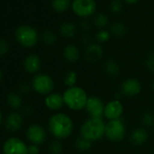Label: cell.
Wrapping results in <instances>:
<instances>
[{"instance_id":"cell-1","label":"cell","mask_w":154,"mask_h":154,"mask_svg":"<svg viewBox=\"0 0 154 154\" xmlns=\"http://www.w3.org/2000/svg\"><path fill=\"white\" fill-rule=\"evenodd\" d=\"M48 130L56 140H63L71 136L73 131V122L69 115L57 112L50 117Z\"/></svg>"},{"instance_id":"cell-2","label":"cell","mask_w":154,"mask_h":154,"mask_svg":"<svg viewBox=\"0 0 154 154\" xmlns=\"http://www.w3.org/2000/svg\"><path fill=\"white\" fill-rule=\"evenodd\" d=\"M64 104L74 112H79L85 109L88 95L86 92L79 86H73L67 88L63 94Z\"/></svg>"},{"instance_id":"cell-3","label":"cell","mask_w":154,"mask_h":154,"mask_svg":"<svg viewBox=\"0 0 154 154\" xmlns=\"http://www.w3.org/2000/svg\"><path fill=\"white\" fill-rule=\"evenodd\" d=\"M105 124L103 118H89L82 124L80 134L91 142L100 140L104 136Z\"/></svg>"},{"instance_id":"cell-4","label":"cell","mask_w":154,"mask_h":154,"mask_svg":"<svg viewBox=\"0 0 154 154\" xmlns=\"http://www.w3.org/2000/svg\"><path fill=\"white\" fill-rule=\"evenodd\" d=\"M126 134V127L122 119L109 121L105 124L104 136L111 141L118 142L124 139Z\"/></svg>"},{"instance_id":"cell-5","label":"cell","mask_w":154,"mask_h":154,"mask_svg":"<svg viewBox=\"0 0 154 154\" xmlns=\"http://www.w3.org/2000/svg\"><path fill=\"white\" fill-rule=\"evenodd\" d=\"M32 88L39 94L48 95L54 88V82L46 73H36L32 80Z\"/></svg>"},{"instance_id":"cell-6","label":"cell","mask_w":154,"mask_h":154,"mask_svg":"<svg viewBox=\"0 0 154 154\" xmlns=\"http://www.w3.org/2000/svg\"><path fill=\"white\" fill-rule=\"evenodd\" d=\"M16 37L17 40L23 46L31 47L34 46L38 39L37 32L35 28L29 26H20L16 30Z\"/></svg>"},{"instance_id":"cell-7","label":"cell","mask_w":154,"mask_h":154,"mask_svg":"<svg viewBox=\"0 0 154 154\" xmlns=\"http://www.w3.org/2000/svg\"><path fill=\"white\" fill-rule=\"evenodd\" d=\"M72 8L77 16L87 17L94 13L96 9V2L94 0H73Z\"/></svg>"},{"instance_id":"cell-8","label":"cell","mask_w":154,"mask_h":154,"mask_svg":"<svg viewBox=\"0 0 154 154\" xmlns=\"http://www.w3.org/2000/svg\"><path fill=\"white\" fill-rule=\"evenodd\" d=\"M4 154H28V146L19 138L8 139L3 145Z\"/></svg>"},{"instance_id":"cell-9","label":"cell","mask_w":154,"mask_h":154,"mask_svg":"<svg viewBox=\"0 0 154 154\" xmlns=\"http://www.w3.org/2000/svg\"><path fill=\"white\" fill-rule=\"evenodd\" d=\"M104 108L105 104L103 100L96 96H90L85 106V111L90 118H103L104 115Z\"/></svg>"},{"instance_id":"cell-10","label":"cell","mask_w":154,"mask_h":154,"mask_svg":"<svg viewBox=\"0 0 154 154\" xmlns=\"http://www.w3.org/2000/svg\"><path fill=\"white\" fill-rule=\"evenodd\" d=\"M123 112H124V107L122 103L119 99H115L110 101L105 104L103 117H105L108 121L118 120L121 119Z\"/></svg>"},{"instance_id":"cell-11","label":"cell","mask_w":154,"mask_h":154,"mask_svg":"<svg viewBox=\"0 0 154 154\" xmlns=\"http://www.w3.org/2000/svg\"><path fill=\"white\" fill-rule=\"evenodd\" d=\"M26 135L28 140L32 142V144H35V145L42 144L46 139L45 130L41 125L36 124V123L31 124L27 128Z\"/></svg>"},{"instance_id":"cell-12","label":"cell","mask_w":154,"mask_h":154,"mask_svg":"<svg viewBox=\"0 0 154 154\" xmlns=\"http://www.w3.org/2000/svg\"><path fill=\"white\" fill-rule=\"evenodd\" d=\"M141 91V85L139 80L135 78H128L124 80L121 85L122 94L127 97H134Z\"/></svg>"},{"instance_id":"cell-13","label":"cell","mask_w":154,"mask_h":154,"mask_svg":"<svg viewBox=\"0 0 154 154\" xmlns=\"http://www.w3.org/2000/svg\"><path fill=\"white\" fill-rule=\"evenodd\" d=\"M103 55V48L100 44L92 43L87 45L85 50V57L89 63H96L98 62Z\"/></svg>"},{"instance_id":"cell-14","label":"cell","mask_w":154,"mask_h":154,"mask_svg":"<svg viewBox=\"0 0 154 154\" xmlns=\"http://www.w3.org/2000/svg\"><path fill=\"white\" fill-rule=\"evenodd\" d=\"M45 106L51 111H57L64 105L63 96L58 93H52L46 95L45 99Z\"/></svg>"},{"instance_id":"cell-15","label":"cell","mask_w":154,"mask_h":154,"mask_svg":"<svg viewBox=\"0 0 154 154\" xmlns=\"http://www.w3.org/2000/svg\"><path fill=\"white\" fill-rule=\"evenodd\" d=\"M42 62L38 55L29 54L24 60V68L28 73H36L41 69Z\"/></svg>"},{"instance_id":"cell-16","label":"cell","mask_w":154,"mask_h":154,"mask_svg":"<svg viewBox=\"0 0 154 154\" xmlns=\"http://www.w3.org/2000/svg\"><path fill=\"white\" fill-rule=\"evenodd\" d=\"M5 124H6V128L10 132H16L22 126L23 118L20 113H18L17 112H13L7 116Z\"/></svg>"},{"instance_id":"cell-17","label":"cell","mask_w":154,"mask_h":154,"mask_svg":"<svg viewBox=\"0 0 154 154\" xmlns=\"http://www.w3.org/2000/svg\"><path fill=\"white\" fill-rule=\"evenodd\" d=\"M148 131L144 128H136L130 135V141L135 146H140L148 140Z\"/></svg>"},{"instance_id":"cell-18","label":"cell","mask_w":154,"mask_h":154,"mask_svg":"<svg viewBox=\"0 0 154 154\" xmlns=\"http://www.w3.org/2000/svg\"><path fill=\"white\" fill-rule=\"evenodd\" d=\"M63 56L68 63H76L80 58V51L76 45H68L63 50Z\"/></svg>"},{"instance_id":"cell-19","label":"cell","mask_w":154,"mask_h":154,"mask_svg":"<svg viewBox=\"0 0 154 154\" xmlns=\"http://www.w3.org/2000/svg\"><path fill=\"white\" fill-rule=\"evenodd\" d=\"M103 70L106 74L110 76H116L120 72V64L112 59H109L104 63Z\"/></svg>"},{"instance_id":"cell-20","label":"cell","mask_w":154,"mask_h":154,"mask_svg":"<svg viewBox=\"0 0 154 154\" xmlns=\"http://www.w3.org/2000/svg\"><path fill=\"white\" fill-rule=\"evenodd\" d=\"M76 26L72 22H64L60 26V33L63 36L71 38L76 34Z\"/></svg>"},{"instance_id":"cell-21","label":"cell","mask_w":154,"mask_h":154,"mask_svg":"<svg viewBox=\"0 0 154 154\" xmlns=\"http://www.w3.org/2000/svg\"><path fill=\"white\" fill-rule=\"evenodd\" d=\"M22 98L18 94L16 93H10L7 96V103L8 104L15 110L19 109L22 106Z\"/></svg>"},{"instance_id":"cell-22","label":"cell","mask_w":154,"mask_h":154,"mask_svg":"<svg viewBox=\"0 0 154 154\" xmlns=\"http://www.w3.org/2000/svg\"><path fill=\"white\" fill-rule=\"evenodd\" d=\"M77 79H78V76H77V72L73 70H69L63 78V83L64 85L67 86L68 88L70 87H73L75 86L76 83H77Z\"/></svg>"},{"instance_id":"cell-23","label":"cell","mask_w":154,"mask_h":154,"mask_svg":"<svg viewBox=\"0 0 154 154\" xmlns=\"http://www.w3.org/2000/svg\"><path fill=\"white\" fill-rule=\"evenodd\" d=\"M92 144L93 142H91L90 140L85 139L84 137L80 136L78 137L76 140H75V142H74V145H75V148L80 150V151H86V150H89L91 148H92Z\"/></svg>"},{"instance_id":"cell-24","label":"cell","mask_w":154,"mask_h":154,"mask_svg":"<svg viewBox=\"0 0 154 154\" xmlns=\"http://www.w3.org/2000/svg\"><path fill=\"white\" fill-rule=\"evenodd\" d=\"M70 2V0H52V7L56 12L62 13L69 8Z\"/></svg>"},{"instance_id":"cell-25","label":"cell","mask_w":154,"mask_h":154,"mask_svg":"<svg viewBox=\"0 0 154 154\" xmlns=\"http://www.w3.org/2000/svg\"><path fill=\"white\" fill-rule=\"evenodd\" d=\"M127 32L126 26L124 24L117 22L113 23L111 26V33L115 36H123Z\"/></svg>"},{"instance_id":"cell-26","label":"cell","mask_w":154,"mask_h":154,"mask_svg":"<svg viewBox=\"0 0 154 154\" xmlns=\"http://www.w3.org/2000/svg\"><path fill=\"white\" fill-rule=\"evenodd\" d=\"M94 24L98 28H104V27H106L108 26L109 19H108V17L105 15H103V14H98L94 17Z\"/></svg>"},{"instance_id":"cell-27","label":"cell","mask_w":154,"mask_h":154,"mask_svg":"<svg viewBox=\"0 0 154 154\" xmlns=\"http://www.w3.org/2000/svg\"><path fill=\"white\" fill-rule=\"evenodd\" d=\"M49 151L51 154H61L63 151V145L59 140H54L49 145Z\"/></svg>"},{"instance_id":"cell-28","label":"cell","mask_w":154,"mask_h":154,"mask_svg":"<svg viewBox=\"0 0 154 154\" xmlns=\"http://www.w3.org/2000/svg\"><path fill=\"white\" fill-rule=\"evenodd\" d=\"M141 124L144 127H150L154 126V114L151 112H146L141 116Z\"/></svg>"},{"instance_id":"cell-29","label":"cell","mask_w":154,"mask_h":154,"mask_svg":"<svg viewBox=\"0 0 154 154\" xmlns=\"http://www.w3.org/2000/svg\"><path fill=\"white\" fill-rule=\"evenodd\" d=\"M43 39H44L45 44H47V45H54L56 42L57 37H56V35L54 32H52L50 30H47V31L44 32Z\"/></svg>"},{"instance_id":"cell-30","label":"cell","mask_w":154,"mask_h":154,"mask_svg":"<svg viewBox=\"0 0 154 154\" xmlns=\"http://www.w3.org/2000/svg\"><path fill=\"white\" fill-rule=\"evenodd\" d=\"M110 37H111V34L107 30H101L96 35V40L100 44L107 42L110 39Z\"/></svg>"},{"instance_id":"cell-31","label":"cell","mask_w":154,"mask_h":154,"mask_svg":"<svg viewBox=\"0 0 154 154\" xmlns=\"http://www.w3.org/2000/svg\"><path fill=\"white\" fill-rule=\"evenodd\" d=\"M110 9L113 13H119L122 9V3L121 0H112L111 5H110Z\"/></svg>"},{"instance_id":"cell-32","label":"cell","mask_w":154,"mask_h":154,"mask_svg":"<svg viewBox=\"0 0 154 154\" xmlns=\"http://www.w3.org/2000/svg\"><path fill=\"white\" fill-rule=\"evenodd\" d=\"M146 67L152 72H154V53L149 54L145 60Z\"/></svg>"},{"instance_id":"cell-33","label":"cell","mask_w":154,"mask_h":154,"mask_svg":"<svg viewBox=\"0 0 154 154\" xmlns=\"http://www.w3.org/2000/svg\"><path fill=\"white\" fill-rule=\"evenodd\" d=\"M8 51V45L6 40H0V55H5Z\"/></svg>"},{"instance_id":"cell-34","label":"cell","mask_w":154,"mask_h":154,"mask_svg":"<svg viewBox=\"0 0 154 154\" xmlns=\"http://www.w3.org/2000/svg\"><path fill=\"white\" fill-rule=\"evenodd\" d=\"M40 152V148L38 145L35 144H31L28 146V154H39Z\"/></svg>"},{"instance_id":"cell-35","label":"cell","mask_w":154,"mask_h":154,"mask_svg":"<svg viewBox=\"0 0 154 154\" xmlns=\"http://www.w3.org/2000/svg\"><path fill=\"white\" fill-rule=\"evenodd\" d=\"M19 91L22 94H28L31 91V87L26 84H23L19 86Z\"/></svg>"},{"instance_id":"cell-36","label":"cell","mask_w":154,"mask_h":154,"mask_svg":"<svg viewBox=\"0 0 154 154\" xmlns=\"http://www.w3.org/2000/svg\"><path fill=\"white\" fill-rule=\"evenodd\" d=\"M82 42H83L84 44H85L86 45H89L92 44V43H91V37H90L89 35H83V37H82Z\"/></svg>"},{"instance_id":"cell-37","label":"cell","mask_w":154,"mask_h":154,"mask_svg":"<svg viewBox=\"0 0 154 154\" xmlns=\"http://www.w3.org/2000/svg\"><path fill=\"white\" fill-rule=\"evenodd\" d=\"M24 112H25V113H26V114H30V113L33 112V109H32L30 106H26V107H25Z\"/></svg>"},{"instance_id":"cell-38","label":"cell","mask_w":154,"mask_h":154,"mask_svg":"<svg viewBox=\"0 0 154 154\" xmlns=\"http://www.w3.org/2000/svg\"><path fill=\"white\" fill-rule=\"evenodd\" d=\"M82 26H83V27H84L85 29H88V28H89V23L86 22V21L83 22V23H82Z\"/></svg>"},{"instance_id":"cell-39","label":"cell","mask_w":154,"mask_h":154,"mask_svg":"<svg viewBox=\"0 0 154 154\" xmlns=\"http://www.w3.org/2000/svg\"><path fill=\"white\" fill-rule=\"evenodd\" d=\"M124 1L127 2V3H129V4H134L137 1H139V0H124Z\"/></svg>"},{"instance_id":"cell-40","label":"cell","mask_w":154,"mask_h":154,"mask_svg":"<svg viewBox=\"0 0 154 154\" xmlns=\"http://www.w3.org/2000/svg\"><path fill=\"white\" fill-rule=\"evenodd\" d=\"M2 123V113H1V111H0V125Z\"/></svg>"},{"instance_id":"cell-41","label":"cell","mask_w":154,"mask_h":154,"mask_svg":"<svg viewBox=\"0 0 154 154\" xmlns=\"http://www.w3.org/2000/svg\"><path fill=\"white\" fill-rule=\"evenodd\" d=\"M1 79H2V71L0 69V81H1Z\"/></svg>"},{"instance_id":"cell-42","label":"cell","mask_w":154,"mask_h":154,"mask_svg":"<svg viewBox=\"0 0 154 154\" xmlns=\"http://www.w3.org/2000/svg\"><path fill=\"white\" fill-rule=\"evenodd\" d=\"M152 89H153V91H154V81H153V83H152Z\"/></svg>"}]
</instances>
